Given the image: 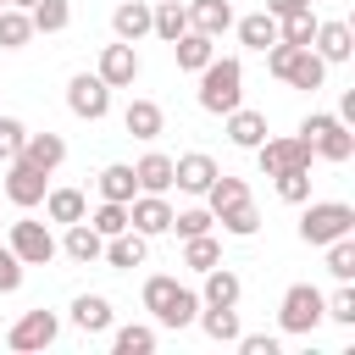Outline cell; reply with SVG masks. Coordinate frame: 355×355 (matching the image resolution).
<instances>
[{"instance_id":"d6a6232c","label":"cell","mask_w":355,"mask_h":355,"mask_svg":"<svg viewBox=\"0 0 355 355\" xmlns=\"http://www.w3.org/2000/svg\"><path fill=\"white\" fill-rule=\"evenodd\" d=\"M33 39V22H28V11H17V6H0V50H22Z\"/></svg>"},{"instance_id":"d4e9b609","label":"cell","mask_w":355,"mask_h":355,"mask_svg":"<svg viewBox=\"0 0 355 355\" xmlns=\"http://www.w3.org/2000/svg\"><path fill=\"white\" fill-rule=\"evenodd\" d=\"M194 322H200V327H205V338H216V344H233V338L244 333L233 305H205V311H194Z\"/></svg>"},{"instance_id":"44dd1931","label":"cell","mask_w":355,"mask_h":355,"mask_svg":"<svg viewBox=\"0 0 355 355\" xmlns=\"http://www.w3.org/2000/svg\"><path fill=\"white\" fill-rule=\"evenodd\" d=\"M150 33L155 39H178V33H189V6L183 0H161V6H150Z\"/></svg>"},{"instance_id":"f6af8a7d","label":"cell","mask_w":355,"mask_h":355,"mask_svg":"<svg viewBox=\"0 0 355 355\" xmlns=\"http://www.w3.org/2000/svg\"><path fill=\"white\" fill-rule=\"evenodd\" d=\"M233 344H239L244 355H277V338H272V333H239Z\"/></svg>"},{"instance_id":"7dc6e473","label":"cell","mask_w":355,"mask_h":355,"mask_svg":"<svg viewBox=\"0 0 355 355\" xmlns=\"http://www.w3.org/2000/svg\"><path fill=\"white\" fill-rule=\"evenodd\" d=\"M6 6H17V11H28V6H33V0H6Z\"/></svg>"},{"instance_id":"7402d4cb","label":"cell","mask_w":355,"mask_h":355,"mask_svg":"<svg viewBox=\"0 0 355 355\" xmlns=\"http://www.w3.org/2000/svg\"><path fill=\"white\" fill-rule=\"evenodd\" d=\"M122 128H128L133 139H161L166 116H161V105H155V100H133V105L122 111Z\"/></svg>"},{"instance_id":"2e32d148","label":"cell","mask_w":355,"mask_h":355,"mask_svg":"<svg viewBox=\"0 0 355 355\" xmlns=\"http://www.w3.org/2000/svg\"><path fill=\"white\" fill-rule=\"evenodd\" d=\"M55 250H61L67 261H78V266H94V261H100V250H105V239H100L89 222H67V239H61Z\"/></svg>"},{"instance_id":"7a4b0ae2","label":"cell","mask_w":355,"mask_h":355,"mask_svg":"<svg viewBox=\"0 0 355 355\" xmlns=\"http://www.w3.org/2000/svg\"><path fill=\"white\" fill-rule=\"evenodd\" d=\"M144 311H150L161 327H189V322H194V311H200V294H194V288H183L178 277L155 272V277H144Z\"/></svg>"},{"instance_id":"f546056e","label":"cell","mask_w":355,"mask_h":355,"mask_svg":"<svg viewBox=\"0 0 355 355\" xmlns=\"http://www.w3.org/2000/svg\"><path fill=\"white\" fill-rule=\"evenodd\" d=\"M100 255H105L111 266H144V233H133V227H128V233H111Z\"/></svg>"},{"instance_id":"836d02e7","label":"cell","mask_w":355,"mask_h":355,"mask_svg":"<svg viewBox=\"0 0 355 355\" xmlns=\"http://www.w3.org/2000/svg\"><path fill=\"white\" fill-rule=\"evenodd\" d=\"M277 39H283V44H311V39H316V17H311V6L277 17Z\"/></svg>"},{"instance_id":"cb8c5ba5","label":"cell","mask_w":355,"mask_h":355,"mask_svg":"<svg viewBox=\"0 0 355 355\" xmlns=\"http://www.w3.org/2000/svg\"><path fill=\"white\" fill-rule=\"evenodd\" d=\"M44 211H50V222H83L89 216V200H83V189H44Z\"/></svg>"},{"instance_id":"bcb514c9","label":"cell","mask_w":355,"mask_h":355,"mask_svg":"<svg viewBox=\"0 0 355 355\" xmlns=\"http://www.w3.org/2000/svg\"><path fill=\"white\" fill-rule=\"evenodd\" d=\"M300 6H311V0H266L272 17H288V11H300Z\"/></svg>"},{"instance_id":"484cf974","label":"cell","mask_w":355,"mask_h":355,"mask_svg":"<svg viewBox=\"0 0 355 355\" xmlns=\"http://www.w3.org/2000/svg\"><path fill=\"white\" fill-rule=\"evenodd\" d=\"M189 28H200V33L216 39V33L233 28V6H227V0H194V6H189Z\"/></svg>"},{"instance_id":"ac0fdd59","label":"cell","mask_w":355,"mask_h":355,"mask_svg":"<svg viewBox=\"0 0 355 355\" xmlns=\"http://www.w3.org/2000/svg\"><path fill=\"white\" fill-rule=\"evenodd\" d=\"M211 44H216L211 33H200V28H189V33H178V39H172V55H178V67H183V72H200V67H205V61L216 55Z\"/></svg>"},{"instance_id":"30bf717a","label":"cell","mask_w":355,"mask_h":355,"mask_svg":"<svg viewBox=\"0 0 355 355\" xmlns=\"http://www.w3.org/2000/svg\"><path fill=\"white\" fill-rule=\"evenodd\" d=\"M133 78H139V50H133L128 39L105 44V50H100V83H105V89H133Z\"/></svg>"},{"instance_id":"c3c4849f","label":"cell","mask_w":355,"mask_h":355,"mask_svg":"<svg viewBox=\"0 0 355 355\" xmlns=\"http://www.w3.org/2000/svg\"><path fill=\"white\" fill-rule=\"evenodd\" d=\"M0 6H6V0H0Z\"/></svg>"},{"instance_id":"9a60e30c","label":"cell","mask_w":355,"mask_h":355,"mask_svg":"<svg viewBox=\"0 0 355 355\" xmlns=\"http://www.w3.org/2000/svg\"><path fill=\"white\" fill-rule=\"evenodd\" d=\"M17 161H28V166H39V172H55V166L67 161V139H61V133H28Z\"/></svg>"},{"instance_id":"ba28073f","label":"cell","mask_w":355,"mask_h":355,"mask_svg":"<svg viewBox=\"0 0 355 355\" xmlns=\"http://www.w3.org/2000/svg\"><path fill=\"white\" fill-rule=\"evenodd\" d=\"M255 161H261L266 178H277V172L311 166V144H305L300 133H294V139H261V144H255Z\"/></svg>"},{"instance_id":"3957f363","label":"cell","mask_w":355,"mask_h":355,"mask_svg":"<svg viewBox=\"0 0 355 355\" xmlns=\"http://www.w3.org/2000/svg\"><path fill=\"white\" fill-rule=\"evenodd\" d=\"M266 67H272V78H283L294 89H322V78H327V61L311 44H283V39L266 50Z\"/></svg>"},{"instance_id":"ee69618b","label":"cell","mask_w":355,"mask_h":355,"mask_svg":"<svg viewBox=\"0 0 355 355\" xmlns=\"http://www.w3.org/2000/svg\"><path fill=\"white\" fill-rule=\"evenodd\" d=\"M22 288V261L11 255V244H0V294H17Z\"/></svg>"},{"instance_id":"f1b7e54d","label":"cell","mask_w":355,"mask_h":355,"mask_svg":"<svg viewBox=\"0 0 355 355\" xmlns=\"http://www.w3.org/2000/svg\"><path fill=\"white\" fill-rule=\"evenodd\" d=\"M239 39H244L250 50H272V44H277V17H272V11H250V17H239Z\"/></svg>"},{"instance_id":"e575fe53","label":"cell","mask_w":355,"mask_h":355,"mask_svg":"<svg viewBox=\"0 0 355 355\" xmlns=\"http://www.w3.org/2000/svg\"><path fill=\"white\" fill-rule=\"evenodd\" d=\"M183 266H194V272H211V266H222V250H216V239H211V233H194V239H183Z\"/></svg>"},{"instance_id":"83f0119b","label":"cell","mask_w":355,"mask_h":355,"mask_svg":"<svg viewBox=\"0 0 355 355\" xmlns=\"http://www.w3.org/2000/svg\"><path fill=\"white\" fill-rule=\"evenodd\" d=\"M72 322H78L83 333H105V327H111V300H105V294H78V300H72Z\"/></svg>"},{"instance_id":"8fae6325","label":"cell","mask_w":355,"mask_h":355,"mask_svg":"<svg viewBox=\"0 0 355 355\" xmlns=\"http://www.w3.org/2000/svg\"><path fill=\"white\" fill-rule=\"evenodd\" d=\"M6 166H11V172H6V200L22 205V211H33V205L44 200V189H50V183H44L50 172H39V166H28V161H6Z\"/></svg>"},{"instance_id":"603a6c76","label":"cell","mask_w":355,"mask_h":355,"mask_svg":"<svg viewBox=\"0 0 355 355\" xmlns=\"http://www.w3.org/2000/svg\"><path fill=\"white\" fill-rule=\"evenodd\" d=\"M227 139H233L239 150H255V144L266 139V116H261V111H244V105H233V111H227Z\"/></svg>"},{"instance_id":"8992f818","label":"cell","mask_w":355,"mask_h":355,"mask_svg":"<svg viewBox=\"0 0 355 355\" xmlns=\"http://www.w3.org/2000/svg\"><path fill=\"white\" fill-rule=\"evenodd\" d=\"M277 322H283V333H311V327L322 322V288H316V283H294V288H283Z\"/></svg>"},{"instance_id":"7bdbcfd3","label":"cell","mask_w":355,"mask_h":355,"mask_svg":"<svg viewBox=\"0 0 355 355\" xmlns=\"http://www.w3.org/2000/svg\"><path fill=\"white\" fill-rule=\"evenodd\" d=\"M22 139H28V128L17 116H0V161H17L22 155Z\"/></svg>"},{"instance_id":"277c9868","label":"cell","mask_w":355,"mask_h":355,"mask_svg":"<svg viewBox=\"0 0 355 355\" xmlns=\"http://www.w3.org/2000/svg\"><path fill=\"white\" fill-rule=\"evenodd\" d=\"M300 139H305L311 155H322V161H349V155H355V133H349L333 111H311V116L300 122Z\"/></svg>"},{"instance_id":"ffe728a7","label":"cell","mask_w":355,"mask_h":355,"mask_svg":"<svg viewBox=\"0 0 355 355\" xmlns=\"http://www.w3.org/2000/svg\"><path fill=\"white\" fill-rule=\"evenodd\" d=\"M111 28H116V39L139 44V39L150 33V6H144V0H122V6L111 11Z\"/></svg>"},{"instance_id":"6da1fadb","label":"cell","mask_w":355,"mask_h":355,"mask_svg":"<svg viewBox=\"0 0 355 355\" xmlns=\"http://www.w3.org/2000/svg\"><path fill=\"white\" fill-rule=\"evenodd\" d=\"M239 100H244V67H239V55H211L200 67V105L211 116H227Z\"/></svg>"},{"instance_id":"4316f807","label":"cell","mask_w":355,"mask_h":355,"mask_svg":"<svg viewBox=\"0 0 355 355\" xmlns=\"http://www.w3.org/2000/svg\"><path fill=\"white\" fill-rule=\"evenodd\" d=\"M239 294H244L239 272H227V266H211V272H205V294H200V305H239Z\"/></svg>"},{"instance_id":"5b68a950","label":"cell","mask_w":355,"mask_h":355,"mask_svg":"<svg viewBox=\"0 0 355 355\" xmlns=\"http://www.w3.org/2000/svg\"><path fill=\"white\" fill-rule=\"evenodd\" d=\"M344 233H355V205H344V200H311L305 205V216H300L305 244H333Z\"/></svg>"},{"instance_id":"4fadbf2b","label":"cell","mask_w":355,"mask_h":355,"mask_svg":"<svg viewBox=\"0 0 355 355\" xmlns=\"http://www.w3.org/2000/svg\"><path fill=\"white\" fill-rule=\"evenodd\" d=\"M55 333H61L55 311H28V316H17V327L6 333V344L11 349H44V344H55Z\"/></svg>"},{"instance_id":"f35d334b","label":"cell","mask_w":355,"mask_h":355,"mask_svg":"<svg viewBox=\"0 0 355 355\" xmlns=\"http://www.w3.org/2000/svg\"><path fill=\"white\" fill-rule=\"evenodd\" d=\"M277 194L288 205H305L311 200V166H294V172H277Z\"/></svg>"},{"instance_id":"ab89813d","label":"cell","mask_w":355,"mask_h":355,"mask_svg":"<svg viewBox=\"0 0 355 355\" xmlns=\"http://www.w3.org/2000/svg\"><path fill=\"white\" fill-rule=\"evenodd\" d=\"M216 222H222V227H227V233H233V239H250V233H255V227H261V211H255V205H250V200H244V205H233V211H222V216H216Z\"/></svg>"},{"instance_id":"8d00e7d4","label":"cell","mask_w":355,"mask_h":355,"mask_svg":"<svg viewBox=\"0 0 355 355\" xmlns=\"http://www.w3.org/2000/svg\"><path fill=\"white\" fill-rule=\"evenodd\" d=\"M111 349H116V355H150V349H155V327H139V322H133V327H116Z\"/></svg>"},{"instance_id":"9c48e42d","label":"cell","mask_w":355,"mask_h":355,"mask_svg":"<svg viewBox=\"0 0 355 355\" xmlns=\"http://www.w3.org/2000/svg\"><path fill=\"white\" fill-rule=\"evenodd\" d=\"M67 105H72V116L100 122V116L111 111V89L100 83V72H78V78L67 83Z\"/></svg>"},{"instance_id":"7c38bea8","label":"cell","mask_w":355,"mask_h":355,"mask_svg":"<svg viewBox=\"0 0 355 355\" xmlns=\"http://www.w3.org/2000/svg\"><path fill=\"white\" fill-rule=\"evenodd\" d=\"M128 227L144 233V239L166 233V227H172V205H166V194H133V200H128Z\"/></svg>"},{"instance_id":"4dcf8cb0","label":"cell","mask_w":355,"mask_h":355,"mask_svg":"<svg viewBox=\"0 0 355 355\" xmlns=\"http://www.w3.org/2000/svg\"><path fill=\"white\" fill-rule=\"evenodd\" d=\"M28 22H33V33H61L72 22V6L67 0H33L28 6Z\"/></svg>"},{"instance_id":"e0dca14e","label":"cell","mask_w":355,"mask_h":355,"mask_svg":"<svg viewBox=\"0 0 355 355\" xmlns=\"http://www.w3.org/2000/svg\"><path fill=\"white\" fill-rule=\"evenodd\" d=\"M311 50H316L322 61H349V55H355V33H349V22H316Z\"/></svg>"},{"instance_id":"52a82bcc","label":"cell","mask_w":355,"mask_h":355,"mask_svg":"<svg viewBox=\"0 0 355 355\" xmlns=\"http://www.w3.org/2000/svg\"><path fill=\"white\" fill-rule=\"evenodd\" d=\"M6 244H11V255H17L22 266H50V261H55V239H50L44 222H28V216L11 222V239H6Z\"/></svg>"},{"instance_id":"5bb4252c","label":"cell","mask_w":355,"mask_h":355,"mask_svg":"<svg viewBox=\"0 0 355 355\" xmlns=\"http://www.w3.org/2000/svg\"><path fill=\"white\" fill-rule=\"evenodd\" d=\"M211 178H216V161H211L205 150H189V155H178V161H172V183H178L183 194H205V189H211Z\"/></svg>"},{"instance_id":"74e56055","label":"cell","mask_w":355,"mask_h":355,"mask_svg":"<svg viewBox=\"0 0 355 355\" xmlns=\"http://www.w3.org/2000/svg\"><path fill=\"white\" fill-rule=\"evenodd\" d=\"M322 250H327V272H333L338 283H349V277H355V244H349V233L333 239V244H322Z\"/></svg>"},{"instance_id":"b9f144b4","label":"cell","mask_w":355,"mask_h":355,"mask_svg":"<svg viewBox=\"0 0 355 355\" xmlns=\"http://www.w3.org/2000/svg\"><path fill=\"white\" fill-rule=\"evenodd\" d=\"M322 316H333V322H344V327H355V288L344 283V288H338L333 300L322 294Z\"/></svg>"},{"instance_id":"1f68e13d","label":"cell","mask_w":355,"mask_h":355,"mask_svg":"<svg viewBox=\"0 0 355 355\" xmlns=\"http://www.w3.org/2000/svg\"><path fill=\"white\" fill-rule=\"evenodd\" d=\"M139 194V183H133V166H122V161H111L105 172H100V200H133Z\"/></svg>"},{"instance_id":"d6986e66","label":"cell","mask_w":355,"mask_h":355,"mask_svg":"<svg viewBox=\"0 0 355 355\" xmlns=\"http://www.w3.org/2000/svg\"><path fill=\"white\" fill-rule=\"evenodd\" d=\"M133 183H139V194H166V189H172V155L150 150V155L133 166Z\"/></svg>"},{"instance_id":"d590c367","label":"cell","mask_w":355,"mask_h":355,"mask_svg":"<svg viewBox=\"0 0 355 355\" xmlns=\"http://www.w3.org/2000/svg\"><path fill=\"white\" fill-rule=\"evenodd\" d=\"M83 222H89L100 239H111V233H128V205H122V200H100V211H94V216H83Z\"/></svg>"},{"instance_id":"60d3db41","label":"cell","mask_w":355,"mask_h":355,"mask_svg":"<svg viewBox=\"0 0 355 355\" xmlns=\"http://www.w3.org/2000/svg\"><path fill=\"white\" fill-rule=\"evenodd\" d=\"M211 222H216V216H211L205 205H194V211H172V227H166V233L194 239V233H211Z\"/></svg>"}]
</instances>
